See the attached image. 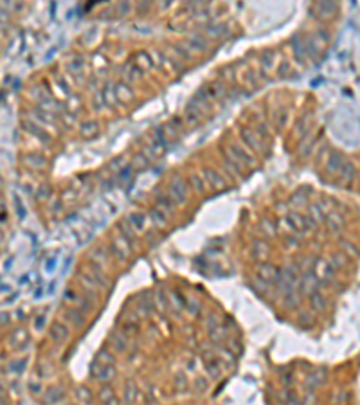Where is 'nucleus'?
I'll return each mask as SVG.
<instances>
[{"label":"nucleus","mask_w":360,"mask_h":405,"mask_svg":"<svg viewBox=\"0 0 360 405\" xmlns=\"http://www.w3.org/2000/svg\"><path fill=\"white\" fill-rule=\"evenodd\" d=\"M168 196L177 204V206H184L188 202V184L184 182V178L180 175H173L169 184H168Z\"/></svg>","instance_id":"nucleus-1"},{"label":"nucleus","mask_w":360,"mask_h":405,"mask_svg":"<svg viewBox=\"0 0 360 405\" xmlns=\"http://www.w3.org/2000/svg\"><path fill=\"white\" fill-rule=\"evenodd\" d=\"M312 272L315 274V278L319 279L321 285H332L335 281V266L326 258H317L313 261V270Z\"/></svg>","instance_id":"nucleus-2"},{"label":"nucleus","mask_w":360,"mask_h":405,"mask_svg":"<svg viewBox=\"0 0 360 405\" xmlns=\"http://www.w3.org/2000/svg\"><path fill=\"white\" fill-rule=\"evenodd\" d=\"M90 375H92V378L94 380H97V382L101 383H106L110 382V380H114L117 375V369H116V364H101V362L94 360L92 362V366H90Z\"/></svg>","instance_id":"nucleus-3"},{"label":"nucleus","mask_w":360,"mask_h":405,"mask_svg":"<svg viewBox=\"0 0 360 405\" xmlns=\"http://www.w3.org/2000/svg\"><path fill=\"white\" fill-rule=\"evenodd\" d=\"M319 286H321V283H319V279L315 278V274L312 272V270H306L299 278V286H297V290L301 292V295H308V297H310L313 292L319 290Z\"/></svg>","instance_id":"nucleus-4"},{"label":"nucleus","mask_w":360,"mask_h":405,"mask_svg":"<svg viewBox=\"0 0 360 405\" xmlns=\"http://www.w3.org/2000/svg\"><path fill=\"white\" fill-rule=\"evenodd\" d=\"M279 272H281V268L276 266L274 263H268V261H263V263L258 265V276H260L261 279L268 281V283H272V285L277 283Z\"/></svg>","instance_id":"nucleus-5"},{"label":"nucleus","mask_w":360,"mask_h":405,"mask_svg":"<svg viewBox=\"0 0 360 405\" xmlns=\"http://www.w3.org/2000/svg\"><path fill=\"white\" fill-rule=\"evenodd\" d=\"M202 173H204L202 177H204L205 184H207L211 189H216V191H220V189L227 188V184H225L223 177L218 171H215L213 167H204V169H202Z\"/></svg>","instance_id":"nucleus-6"},{"label":"nucleus","mask_w":360,"mask_h":405,"mask_svg":"<svg viewBox=\"0 0 360 405\" xmlns=\"http://www.w3.org/2000/svg\"><path fill=\"white\" fill-rule=\"evenodd\" d=\"M49 339L52 340L54 344H61V342H65V340L69 339V328H67V324H63L61 321L50 322Z\"/></svg>","instance_id":"nucleus-7"},{"label":"nucleus","mask_w":360,"mask_h":405,"mask_svg":"<svg viewBox=\"0 0 360 405\" xmlns=\"http://www.w3.org/2000/svg\"><path fill=\"white\" fill-rule=\"evenodd\" d=\"M139 396V387L137 383L133 382L132 378H128L124 382V387H122V404L124 405H133L137 402Z\"/></svg>","instance_id":"nucleus-8"},{"label":"nucleus","mask_w":360,"mask_h":405,"mask_svg":"<svg viewBox=\"0 0 360 405\" xmlns=\"http://www.w3.org/2000/svg\"><path fill=\"white\" fill-rule=\"evenodd\" d=\"M324 223H326V227L330 229L332 233H340V231L346 227V220H344L342 214H340V213H337V211L328 213Z\"/></svg>","instance_id":"nucleus-9"},{"label":"nucleus","mask_w":360,"mask_h":405,"mask_svg":"<svg viewBox=\"0 0 360 405\" xmlns=\"http://www.w3.org/2000/svg\"><path fill=\"white\" fill-rule=\"evenodd\" d=\"M155 204H157V209H161L166 216H173L175 214V211H177V204L173 202L169 196H166V194H159L157 196V200H155Z\"/></svg>","instance_id":"nucleus-10"},{"label":"nucleus","mask_w":360,"mask_h":405,"mask_svg":"<svg viewBox=\"0 0 360 405\" xmlns=\"http://www.w3.org/2000/svg\"><path fill=\"white\" fill-rule=\"evenodd\" d=\"M250 254H252V260L263 263V260H266V256H268V245H266V241H263V239H254V241H252V247H250Z\"/></svg>","instance_id":"nucleus-11"},{"label":"nucleus","mask_w":360,"mask_h":405,"mask_svg":"<svg viewBox=\"0 0 360 405\" xmlns=\"http://www.w3.org/2000/svg\"><path fill=\"white\" fill-rule=\"evenodd\" d=\"M324 380H326V371H324L322 367H319V369H315V371L312 373L310 377L306 378L305 385H306V389H308V391H313V389H317L319 385H322V383H324Z\"/></svg>","instance_id":"nucleus-12"},{"label":"nucleus","mask_w":360,"mask_h":405,"mask_svg":"<svg viewBox=\"0 0 360 405\" xmlns=\"http://www.w3.org/2000/svg\"><path fill=\"white\" fill-rule=\"evenodd\" d=\"M148 220L151 222V225L155 229H164L168 225V216L164 214V213L161 211V209H157V207H151L150 213H148Z\"/></svg>","instance_id":"nucleus-13"},{"label":"nucleus","mask_w":360,"mask_h":405,"mask_svg":"<svg viewBox=\"0 0 360 405\" xmlns=\"http://www.w3.org/2000/svg\"><path fill=\"white\" fill-rule=\"evenodd\" d=\"M7 342H9V346H13V348H22V344H27L29 342V335L25 330H15V332L9 335V339H7Z\"/></svg>","instance_id":"nucleus-14"},{"label":"nucleus","mask_w":360,"mask_h":405,"mask_svg":"<svg viewBox=\"0 0 360 405\" xmlns=\"http://www.w3.org/2000/svg\"><path fill=\"white\" fill-rule=\"evenodd\" d=\"M342 157H340V153H337V151H333V153H330V157H328L326 161V171L328 173H338L340 169H342Z\"/></svg>","instance_id":"nucleus-15"},{"label":"nucleus","mask_w":360,"mask_h":405,"mask_svg":"<svg viewBox=\"0 0 360 405\" xmlns=\"http://www.w3.org/2000/svg\"><path fill=\"white\" fill-rule=\"evenodd\" d=\"M306 216L312 218L317 225L322 223L324 220H326V214H324V206H322V204H312V206L308 207V214H306Z\"/></svg>","instance_id":"nucleus-16"},{"label":"nucleus","mask_w":360,"mask_h":405,"mask_svg":"<svg viewBox=\"0 0 360 405\" xmlns=\"http://www.w3.org/2000/svg\"><path fill=\"white\" fill-rule=\"evenodd\" d=\"M116 393H114V389L110 387V385H101V389L97 391V400L101 402V405H110L114 400H116Z\"/></svg>","instance_id":"nucleus-17"},{"label":"nucleus","mask_w":360,"mask_h":405,"mask_svg":"<svg viewBox=\"0 0 360 405\" xmlns=\"http://www.w3.org/2000/svg\"><path fill=\"white\" fill-rule=\"evenodd\" d=\"M128 223L132 225V229L135 231V233H143L144 227H146V218L141 214V213H132V214H128Z\"/></svg>","instance_id":"nucleus-18"},{"label":"nucleus","mask_w":360,"mask_h":405,"mask_svg":"<svg viewBox=\"0 0 360 405\" xmlns=\"http://www.w3.org/2000/svg\"><path fill=\"white\" fill-rule=\"evenodd\" d=\"M110 348L116 351V353H124V351H126V339H124L122 333H112Z\"/></svg>","instance_id":"nucleus-19"},{"label":"nucleus","mask_w":360,"mask_h":405,"mask_svg":"<svg viewBox=\"0 0 360 405\" xmlns=\"http://www.w3.org/2000/svg\"><path fill=\"white\" fill-rule=\"evenodd\" d=\"M310 308L313 311H322L324 308H326V297L317 290V292H313V294L310 295Z\"/></svg>","instance_id":"nucleus-20"},{"label":"nucleus","mask_w":360,"mask_h":405,"mask_svg":"<svg viewBox=\"0 0 360 405\" xmlns=\"http://www.w3.org/2000/svg\"><path fill=\"white\" fill-rule=\"evenodd\" d=\"M76 398H78L79 405H94V394L90 393L85 385L76 389Z\"/></svg>","instance_id":"nucleus-21"},{"label":"nucleus","mask_w":360,"mask_h":405,"mask_svg":"<svg viewBox=\"0 0 360 405\" xmlns=\"http://www.w3.org/2000/svg\"><path fill=\"white\" fill-rule=\"evenodd\" d=\"M119 227H121V236L126 239L128 243L132 245V249H133V245H135V231L132 229V225L128 223V220H124V222L119 223Z\"/></svg>","instance_id":"nucleus-22"},{"label":"nucleus","mask_w":360,"mask_h":405,"mask_svg":"<svg viewBox=\"0 0 360 405\" xmlns=\"http://www.w3.org/2000/svg\"><path fill=\"white\" fill-rule=\"evenodd\" d=\"M288 218H290V222H292V225L295 227V231L297 233H303V231H306V216H303V214H299V213H288Z\"/></svg>","instance_id":"nucleus-23"},{"label":"nucleus","mask_w":360,"mask_h":405,"mask_svg":"<svg viewBox=\"0 0 360 405\" xmlns=\"http://www.w3.org/2000/svg\"><path fill=\"white\" fill-rule=\"evenodd\" d=\"M299 301H301V292L297 288L283 295V305H285V308H294L295 305H299Z\"/></svg>","instance_id":"nucleus-24"},{"label":"nucleus","mask_w":360,"mask_h":405,"mask_svg":"<svg viewBox=\"0 0 360 405\" xmlns=\"http://www.w3.org/2000/svg\"><path fill=\"white\" fill-rule=\"evenodd\" d=\"M260 233L263 234V236H266V238H274L277 233L276 223L270 222V220H263V222L260 223Z\"/></svg>","instance_id":"nucleus-25"},{"label":"nucleus","mask_w":360,"mask_h":405,"mask_svg":"<svg viewBox=\"0 0 360 405\" xmlns=\"http://www.w3.org/2000/svg\"><path fill=\"white\" fill-rule=\"evenodd\" d=\"M189 182H191V186L196 189V193H205V189H207V184H205V180H204V177H202V175H198V173H191V177H189Z\"/></svg>","instance_id":"nucleus-26"},{"label":"nucleus","mask_w":360,"mask_h":405,"mask_svg":"<svg viewBox=\"0 0 360 405\" xmlns=\"http://www.w3.org/2000/svg\"><path fill=\"white\" fill-rule=\"evenodd\" d=\"M241 137H243V141L249 144V148H254V150H258L260 151L261 150V144H260V141L256 139V135L250 130H243L241 132Z\"/></svg>","instance_id":"nucleus-27"},{"label":"nucleus","mask_w":360,"mask_h":405,"mask_svg":"<svg viewBox=\"0 0 360 405\" xmlns=\"http://www.w3.org/2000/svg\"><path fill=\"white\" fill-rule=\"evenodd\" d=\"M355 177V166L351 164V162H344L342 169H340V178H342V182H351V178Z\"/></svg>","instance_id":"nucleus-28"},{"label":"nucleus","mask_w":360,"mask_h":405,"mask_svg":"<svg viewBox=\"0 0 360 405\" xmlns=\"http://www.w3.org/2000/svg\"><path fill=\"white\" fill-rule=\"evenodd\" d=\"M94 360H97V362H101V364H106V366H108V364H116V357L112 355L108 350H99Z\"/></svg>","instance_id":"nucleus-29"},{"label":"nucleus","mask_w":360,"mask_h":405,"mask_svg":"<svg viewBox=\"0 0 360 405\" xmlns=\"http://www.w3.org/2000/svg\"><path fill=\"white\" fill-rule=\"evenodd\" d=\"M169 305H173L177 310H182V308H186V301H184V297L178 294L177 290H171L169 292Z\"/></svg>","instance_id":"nucleus-30"},{"label":"nucleus","mask_w":360,"mask_h":405,"mask_svg":"<svg viewBox=\"0 0 360 405\" xmlns=\"http://www.w3.org/2000/svg\"><path fill=\"white\" fill-rule=\"evenodd\" d=\"M25 164H29V166H33V167H38V169H42V167H45V159H44L42 155L31 153V155L25 157Z\"/></svg>","instance_id":"nucleus-31"},{"label":"nucleus","mask_w":360,"mask_h":405,"mask_svg":"<svg viewBox=\"0 0 360 405\" xmlns=\"http://www.w3.org/2000/svg\"><path fill=\"white\" fill-rule=\"evenodd\" d=\"M330 261H332V265L335 266V268H344V266L348 265V258L344 256V252H333Z\"/></svg>","instance_id":"nucleus-32"},{"label":"nucleus","mask_w":360,"mask_h":405,"mask_svg":"<svg viewBox=\"0 0 360 405\" xmlns=\"http://www.w3.org/2000/svg\"><path fill=\"white\" fill-rule=\"evenodd\" d=\"M61 398H63V393H61L60 389H49L44 396V402L45 404H56V402H60Z\"/></svg>","instance_id":"nucleus-33"},{"label":"nucleus","mask_w":360,"mask_h":405,"mask_svg":"<svg viewBox=\"0 0 360 405\" xmlns=\"http://www.w3.org/2000/svg\"><path fill=\"white\" fill-rule=\"evenodd\" d=\"M126 89H128V87H126V85H122V83L117 85V89H116L117 97H119V99H122V103H124V101H130L133 97L132 90H126Z\"/></svg>","instance_id":"nucleus-34"},{"label":"nucleus","mask_w":360,"mask_h":405,"mask_svg":"<svg viewBox=\"0 0 360 405\" xmlns=\"http://www.w3.org/2000/svg\"><path fill=\"white\" fill-rule=\"evenodd\" d=\"M277 227L281 229V233H287V234L297 233V231H295V227L292 225V222H290V218H288V216H283L281 220L277 222Z\"/></svg>","instance_id":"nucleus-35"},{"label":"nucleus","mask_w":360,"mask_h":405,"mask_svg":"<svg viewBox=\"0 0 360 405\" xmlns=\"http://www.w3.org/2000/svg\"><path fill=\"white\" fill-rule=\"evenodd\" d=\"M67 317H71V321L76 324V326H83L85 319L83 313H79V310H67Z\"/></svg>","instance_id":"nucleus-36"},{"label":"nucleus","mask_w":360,"mask_h":405,"mask_svg":"<svg viewBox=\"0 0 360 405\" xmlns=\"http://www.w3.org/2000/svg\"><path fill=\"white\" fill-rule=\"evenodd\" d=\"M97 132V122L94 121H89V122H83L81 124V133H83L85 137H89V135H92V133Z\"/></svg>","instance_id":"nucleus-37"},{"label":"nucleus","mask_w":360,"mask_h":405,"mask_svg":"<svg viewBox=\"0 0 360 405\" xmlns=\"http://www.w3.org/2000/svg\"><path fill=\"white\" fill-rule=\"evenodd\" d=\"M207 373H209V377H213V378H218L220 377V366H218V362L216 360H211V362H207Z\"/></svg>","instance_id":"nucleus-38"},{"label":"nucleus","mask_w":360,"mask_h":405,"mask_svg":"<svg viewBox=\"0 0 360 405\" xmlns=\"http://www.w3.org/2000/svg\"><path fill=\"white\" fill-rule=\"evenodd\" d=\"M292 206H297V207H301V206H305L306 204V194L303 193V191H297L295 194H292Z\"/></svg>","instance_id":"nucleus-39"},{"label":"nucleus","mask_w":360,"mask_h":405,"mask_svg":"<svg viewBox=\"0 0 360 405\" xmlns=\"http://www.w3.org/2000/svg\"><path fill=\"white\" fill-rule=\"evenodd\" d=\"M29 391H31V394H34V396H40V394L44 393V387H42V383L40 382H34V380H31V382L27 383Z\"/></svg>","instance_id":"nucleus-40"},{"label":"nucleus","mask_w":360,"mask_h":405,"mask_svg":"<svg viewBox=\"0 0 360 405\" xmlns=\"http://www.w3.org/2000/svg\"><path fill=\"white\" fill-rule=\"evenodd\" d=\"M315 9H319V11H321V15H324L326 11H330L333 15V13L337 11V4H317Z\"/></svg>","instance_id":"nucleus-41"},{"label":"nucleus","mask_w":360,"mask_h":405,"mask_svg":"<svg viewBox=\"0 0 360 405\" xmlns=\"http://www.w3.org/2000/svg\"><path fill=\"white\" fill-rule=\"evenodd\" d=\"M175 383H177V387H180V389H188L189 380L186 378V375H184V373H178L177 377H175Z\"/></svg>","instance_id":"nucleus-42"},{"label":"nucleus","mask_w":360,"mask_h":405,"mask_svg":"<svg viewBox=\"0 0 360 405\" xmlns=\"http://www.w3.org/2000/svg\"><path fill=\"white\" fill-rule=\"evenodd\" d=\"M207 380H205L204 377H196L194 378V391H205L207 389Z\"/></svg>","instance_id":"nucleus-43"},{"label":"nucleus","mask_w":360,"mask_h":405,"mask_svg":"<svg viewBox=\"0 0 360 405\" xmlns=\"http://www.w3.org/2000/svg\"><path fill=\"white\" fill-rule=\"evenodd\" d=\"M186 308L189 310V313L191 315H194V313H198L200 311V305L196 299H188V305H186Z\"/></svg>","instance_id":"nucleus-44"},{"label":"nucleus","mask_w":360,"mask_h":405,"mask_svg":"<svg viewBox=\"0 0 360 405\" xmlns=\"http://www.w3.org/2000/svg\"><path fill=\"white\" fill-rule=\"evenodd\" d=\"M205 326L209 328V332H215L216 328H220V321L216 319V315H211V317H207V321H205Z\"/></svg>","instance_id":"nucleus-45"},{"label":"nucleus","mask_w":360,"mask_h":405,"mask_svg":"<svg viewBox=\"0 0 360 405\" xmlns=\"http://www.w3.org/2000/svg\"><path fill=\"white\" fill-rule=\"evenodd\" d=\"M285 241H287L288 249H294V247H297V245H299V239L295 238V234H294V236H288V238H285Z\"/></svg>","instance_id":"nucleus-46"},{"label":"nucleus","mask_w":360,"mask_h":405,"mask_svg":"<svg viewBox=\"0 0 360 405\" xmlns=\"http://www.w3.org/2000/svg\"><path fill=\"white\" fill-rule=\"evenodd\" d=\"M344 245H346V247H344V249H346V250H349V252H351V254H355V256H360V250L357 249V247H355L353 243H349V241H344Z\"/></svg>","instance_id":"nucleus-47"},{"label":"nucleus","mask_w":360,"mask_h":405,"mask_svg":"<svg viewBox=\"0 0 360 405\" xmlns=\"http://www.w3.org/2000/svg\"><path fill=\"white\" fill-rule=\"evenodd\" d=\"M130 173H132V166H126V167H124V171L121 169V173H119V178H121V180H128V178H130Z\"/></svg>","instance_id":"nucleus-48"},{"label":"nucleus","mask_w":360,"mask_h":405,"mask_svg":"<svg viewBox=\"0 0 360 405\" xmlns=\"http://www.w3.org/2000/svg\"><path fill=\"white\" fill-rule=\"evenodd\" d=\"M36 319H38V322L34 321V330H42L45 324V315H40V317H36Z\"/></svg>","instance_id":"nucleus-49"},{"label":"nucleus","mask_w":360,"mask_h":405,"mask_svg":"<svg viewBox=\"0 0 360 405\" xmlns=\"http://www.w3.org/2000/svg\"><path fill=\"white\" fill-rule=\"evenodd\" d=\"M119 11H121L122 15H126L128 11H132V6H130V4H124V6H119Z\"/></svg>","instance_id":"nucleus-50"}]
</instances>
